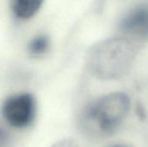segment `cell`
<instances>
[{"label":"cell","mask_w":148,"mask_h":147,"mask_svg":"<svg viewBox=\"0 0 148 147\" xmlns=\"http://www.w3.org/2000/svg\"><path fill=\"white\" fill-rule=\"evenodd\" d=\"M148 11L146 4L130 10L121 21V36L128 39L139 48L147 38Z\"/></svg>","instance_id":"cell-4"},{"label":"cell","mask_w":148,"mask_h":147,"mask_svg":"<svg viewBox=\"0 0 148 147\" xmlns=\"http://www.w3.org/2000/svg\"><path fill=\"white\" fill-rule=\"evenodd\" d=\"M139 47L122 36L102 40L88 51L86 62L98 79L111 81L123 76L134 62Z\"/></svg>","instance_id":"cell-2"},{"label":"cell","mask_w":148,"mask_h":147,"mask_svg":"<svg viewBox=\"0 0 148 147\" xmlns=\"http://www.w3.org/2000/svg\"><path fill=\"white\" fill-rule=\"evenodd\" d=\"M108 147H131V146H127V145H122V144H115V145L109 146Z\"/></svg>","instance_id":"cell-10"},{"label":"cell","mask_w":148,"mask_h":147,"mask_svg":"<svg viewBox=\"0 0 148 147\" xmlns=\"http://www.w3.org/2000/svg\"><path fill=\"white\" fill-rule=\"evenodd\" d=\"M1 113L5 121L12 127L26 128L32 124L36 117V99L29 93L11 95L3 101Z\"/></svg>","instance_id":"cell-3"},{"label":"cell","mask_w":148,"mask_h":147,"mask_svg":"<svg viewBox=\"0 0 148 147\" xmlns=\"http://www.w3.org/2000/svg\"><path fill=\"white\" fill-rule=\"evenodd\" d=\"M131 101L126 93L101 96L88 104L81 113L80 128L87 136L104 139L113 135L126 120Z\"/></svg>","instance_id":"cell-1"},{"label":"cell","mask_w":148,"mask_h":147,"mask_svg":"<svg viewBox=\"0 0 148 147\" xmlns=\"http://www.w3.org/2000/svg\"><path fill=\"white\" fill-rule=\"evenodd\" d=\"M51 147H79V146L72 139H63L55 143Z\"/></svg>","instance_id":"cell-7"},{"label":"cell","mask_w":148,"mask_h":147,"mask_svg":"<svg viewBox=\"0 0 148 147\" xmlns=\"http://www.w3.org/2000/svg\"><path fill=\"white\" fill-rule=\"evenodd\" d=\"M10 137L8 133L0 126V147H9Z\"/></svg>","instance_id":"cell-8"},{"label":"cell","mask_w":148,"mask_h":147,"mask_svg":"<svg viewBox=\"0 0 148 147\" xmlns=\"http://www.w3.org/2000/svg\"><path fill=\"white\" fill-rule=\"evenodd\" d=\"M136 113H137L138 116L140 119H142V120L146 119V114H147L146 113V109H145V107H144V106L142 104H137V106H136Z\"/></svg>","instance_id":"cell-9"},{"label":"cell","mask_w":148,"mask_h":147,"mask_svg":"<svg viewBox=\"0 0 148 147\" xmlns=\"http://www.w3.org/2000/svg\"><path fill=\"white\" fill-rule=\"evenodd\" d=\"M44 0H10V10L18 20L32 18L42 6Z\"/></svg>","instance_id":"cell-5"},{"label":"cell","mask_w":148,"mask_h":147,"mask_svg":"<svg viewBox=\"0 0 148 147\" xmlns=\"http://www.w3.org/2000/svg\"><path fill=\"white\" fill-rule=\"evenodd\" d=\"M50 48V39L46 34H40L34 36L27 45V52L31 57L44 55Z\"/></svg>","instance_id":"cell-6"}]
</instances>
